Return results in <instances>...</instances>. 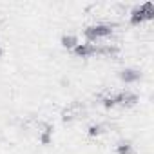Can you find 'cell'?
<instances>
[{"label":"cell","instance_id":"cell-9","mask_svg":"<svg viewBox=\"0 0 154 154\" xmlns=\"http://www.w3.org/2000/svg\"><path fill=\"white\" fill-rule=\"evenodd\" d=\"M118 47L114 45H105V47H98V54H116Z\"/></svg>","mask_w":154,"mask_h":154},{"label":"cell","instance_id":"cell-11","mask_svg":"<svg viewBox=\"0 0 154 154\" xmlns=\"http://www.w3.org/2000/svg\"><path fill=\"white\" fill-rule=\"evenodd\" d=\"M0 56H2V49H0Z\"/></svg>","mask_w":154,"mask_h":154},{"label":"cell","instance_id":"cell-3","mask_svg":"<svg viewBox=\"0 0 154 154\" xmlns=\"http://www.w3.org/2000/svg\"><path fill=\"white\" fill-rule=\"evenodd\" d=\"M112 100H114V105H123V107H131L138 102V96L134 93H129V91H123V93H118V94H112Z\"/></svg>","mask_w":154,"mask_h":154},{"label":"cell","instance_id":"cell-5","mask_svg":"<svg viewBox=\"0 0 154 154\" xmlns=\"http://www.w3.org/2000/svg\"><path fill=\"white\" fill-rule=\"evenodd\" d=\"M98 53V47L94 45V44H78L74 47V54L76 56H80V58H87V56H93V54H96Z\"/></svg>","mask_w":154,"mask_h":154},{"label":"cell","instance_id":"cell-1","mask_svg":"<svg viewBox=\"0 0 154 154\" xmlns=\"http://www.w3.org/2000/svg\"><path fill=\"white\" fill-rule=\"evenodd\" d=\"M152 17H154V4L152 2H145L140 8L132 9V13H131V24L136 26V24H141L145 20H150Z\"/></svg>","mask_w":154,"mask_h":154},{"label":"cell","instance_id":"cell-8","mask_svg":"<svg viewBox=\"0 0 154 154\" xmlns=\"http://www.w3.org/2000/svg\"><path fill=\"white\" fill-rule=\"evenodd\" d=\"M116 154H132V145L131 143H120L116 147Z\"/></svg>","mask_w":154,"mask_h":154},{"label":"cell","instance_id":"cell-4","mask_svg":"<svg viewBox=\"0 0 154 154\" xmlns=\"http://www.w3.org/2000/svg\"><path fill=\"white\" fill-rule=\"evenodd\" d=\"M84 105L82 103H78V102H72L71 105H67L65 109H63V112H62V118L65 120V122H69V120H74V118H78V116H82L84 114Z\"/></svg>","mask_w":154,"mask_h":154},{"label":"cell","instance_id":"cell-6","mask_svg":"<svg viewBox=\"0 0 154 154\" xmlns=\"http://www.w3.org/2000/svg\"><path fill=\"white\" fill-rule=\"evenodd\" d=\"M140 71H136V69H123L122 72H120V78L123 80V82H127V84H132V82H136V80H140Z\"/></svg>","mask_w":154,"mask_h":154},{"label":"cell","instance_id":"cell-10","mask_svg":"<svg viewBox=\"0 0 154 154\" xmlns=\"http://www.w3.org/2000/svg\"><path fill=\"white\" fill-rule=\"evenodd\" d=\"M102 131H103V125H91L89 127V136H98V134H102Z\"/></svg>","mask_w":154,"mask_h":154},{"label":"cell","instance_id":"cell-7","mask_svg":"<svg viewBox=\"0 0 154 154\" xmlns=\"http://www.w3.org/2000/svg\"><path fill=\"white\" fill-rule=\"evenodd\" d=\"M62 45L65 49H74L76 45H78V38H76L74 35H65V36H62Z\"/></svg>","mask_w":154,"mask_h":154},{"label":"cell","instance_id":"cell-2","mask_svg":"<svg viewBox=\"0 0 154 154\" xmlns=\"http://www.w3.org/2000/svg\"><path fill=\"white\" fill-rule=\"evenodd\" d=\"M112 33V26L109 24H94V26H89L84 35L89 42H94V40H100V38H105Z\"/></svg>","mask_w":154,"mask_h":154}]
</instances>
